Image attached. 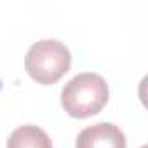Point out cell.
Wrapping results in <instances>:
<instances>
[{
    "label": "cell",
    "mask_w": 148,
    "mask_h": 148,
    "mask_svg": "<svg viewBox=\"0 0 148 148\" xmlns=\"http://www.w3.org/2000/svg\"><path fill=\"white\" fill-rule=\"evenodd\" d=\"M108 103V84L92 71L75 75L61 91V105L73 119H87L103 110Z\"/></svg>",
    "instance_id": "1"
},
{
    "label": "cell",
    "mask_w": 148,
    "mask_h": 148,
    "mask_svg": "<svg viewBox=\"0 0 148 148\" xmlns=\"http://www.w3.org/2000/svg\"><path fill=\"white\" fill-rule=\"evenodd\" d=\"M70 64L71 54L68 47L54 38L35 42L25 56V68L28 75L42 86L56 84L70 70Z\"/></svg>",
    "instance_id": "2"
},
{
    "label": "cell",
    "mask_w": 148,
    "mask_h": 148,
    "mask_svg": "<svg viewBox=\"0 0 148 148\" xmlns=\"http://www.w3.org/2000/svg\"><path fill=\"white\" fill-rule=\"evenodd\" d=\"M125 136L115 124L98 122L82 129L77 136L75 148H125Z\"/></svg>",
    "instance_id": "3"
},
{
    "label": "cell",
    "mask_w": 148,
    "mask_h": 148,
    "mask_svg": "<svg viewBox=\"0 0 148 148\" xmlns=\"http://www.w3.org/2000/svg\"><path fill=\"white\" fill-rule=\"evenodd\" d=\"M7 148H52L47 132L37 125H21L7 139Z\"/></svg>",
    "instance_id": "4"
},
{
    "label": "cell",
    "mask_w": 148,
    "mask_h": 148,
    "mask_svg": "<svg viewBox=\"0 0 148 148\" xmlns=\"http://www.w3.org/2000/svg\"><path fill=\"white\" fill-rule=\"evenodd\" d=\"M143 148H146V146H143Z\"/></svg>",
    "instance_id": "5"
}]
</instances>
